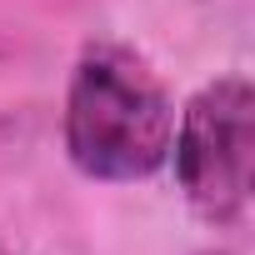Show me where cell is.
I'll return each instance as SVG.
<instances>
[{
    "instance_id": "3957f363",
    "label": "cell",
    "mask_w": 255,
    "mask_h": 255,
    "mask_svg": "<svg viewBox=\"0 0 255 255\" xmlns=\"http://www.w3.org/2000/svg\"><path fill=\"white\" fill-rule=\"evenodd\" d=\"M0 255H5V250H0Z\"/></svg>"
},
{
    "instance_id": "7a4b0ae2",
    "label": "cell",
    "mask_w": 255,
    "mask_h": 255,
    "mask_svg": "<svg viewBox=\"0 0 255 255\" xmlns=\"http://www.w3.org/2000/svg\"><path fill=\"white\" fill-rule=\"evenodd\" d=\"M175 175L190 210L210 225H235L250 200V150H255V95L245 75H220L205 85L175 125Z\"/></svg>"
},
{
    "instance_id": "6da1fadb",
    "label": "cell",
    "mask_w": 255,
    "mask_h": 255,
    "mask_svg": "<svg viewBox=\"0 0 255 255\" xmlns=\"http://www.w3.org/2000/svg\"><path fill=\"white\" fill-rule=\"evenodd\" d=\"M175 105L125 45H85L65 90V155L90 180H145L170 160Z\"/></svg>"
}]
</instances>
